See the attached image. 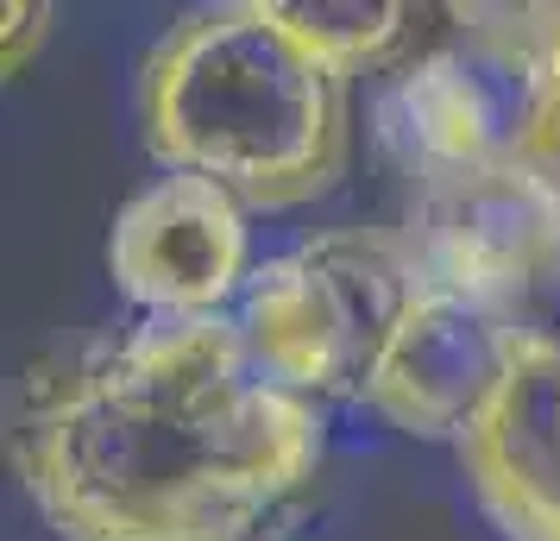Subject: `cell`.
Here are the masks:
<instances>
[{
  "instance_id": "8992f818",
  "label": "cell",
  "mask_w": 560,
  "mask_h": 541,
  "mask_svg": "<svg viewBox=\"0 0 560 541\" xmlns=\"http://www.w3.org/2000/svg\"><path fill=\"white\" fill-rule=\"evenodd\" d=\"M516 365H523V346L479 296L429 284V296L409 309L404 334L390 340L365 403L416 440L466 447L485 428V415L504 403Z\"/></svg>"
},
{
  "instance_id": "3957f363",
  "label": "cell",
  "mask_w": 560,
  "mask_h": 541,
  "mask_svg": "<svg viewBox=\"0 0 560 541\" xmlns=\"http://www.w3.org/2000/svg\"><path fill=\"white\" fill-rule=\"evenodd\" d=\"M560 51V7H454L441 45L404 63L372 107L384 157L409 183L529 157Z\"/></svg>"
},
{
  "instance_id": "5b68a950",
  "label": "cell",
  "mask_w": 560,
  "mask_h": 541,
  "mask_svg": "<svg viewBox=\"0 0 560 541\" xmlns=\"http://www.w3.org/2000/svg\"><path fill=\"white\" fill-rule=\"evenodd\" d=\"M107 271L145 315L164 321L228 315V303H240L253 284L246 208L221 183L164 170L120 208L107 239Z\"/></svg>"
},
{
  "instance_id": "52a82bcc",
  "label": "cell",
  "mask_w": 560,
  "mask_h": 541,
  "mask_svg": "<svg viewBox=\"0 0 560 541\" xmlns=\"http://www.w3.org/2000/svg\"><path fill=\"white\" fill-rule=\"evenodd\" d=\"M397 233L429 284L491 296L560 233V189L529 157L454 170V177L416 183Z\"/></svg>"
},
{
  "instance_id": "7c38bea8",
  "label": "cell",
  "mask_w": 560,
  "mask_h": 541,
  "mask_svg": "<svg viewBox=\"0 0 560 541\" xmlns=\"http://www.w3.org/2000/svg\"><path fill=\"white\" fill-rule=\"evenodd\" d=\"M529 164L560 189V51H555V82H548V114H541V132L529 145Z\"/></svg>"
},
{
  "instance_id": "9c48e42d",
  "label": "cell",
  "mask_w": 560,
  "mask_h": 541,
  "mask_svg": "<svg viewBox=\"0 0 560 541\" xmlns=\"http://www.w3.org/2000/svg\"><path fill=\"white\" fill-rule=\"evenodd\" d=\"M278 20L308 51L334 63L340 77H359V70H378L397 57V45L409 38V13L404 0H271Z\"/></svg>"
},
{
  "instance_id": "7a4b0ae2",
  "label": "cell",
  "mask_w": 560,
  "mask_h": 541,
  "mask_svg": "<svg viewBox=\"0 0 560 541\" xmlns=\"http://www.w3.org/2000/svg\"><path fill=\"white\" fill-rule=\"evenodd\" d=\"M353 77L308 51L271 0L202 7L158 38L139 77L145 152L221 183L246 208H303L347 177Z\"/></svg>"
},
{
  "instance_id": "30bf717a",
  "label": "cell",
  "mask_w": 560,
  "mask_h": 541,
  "mask_svg": "<svg viewBox=\"0 0 560 541\" xmlns=\"http://www.w3.org/2000/svg\"><path fill=\"white\" fill-rule=\"evenodd\" d=\"M479 303L504 321V334L516 340L523 353L560 360V233L516 271V278H504V284L491 290V296H479Z\"/></svg>"
},
{
  "instance_id": "ba28073f",
  "label": "cell",
  "mask_w": 560,
  "mask_h": 541,
  "mask_svg": "<svg viewBox=\"0 0 560 541\" xmlns=\"http://www.w3.org/2000/svg\"><path fill=\"white\" fill-rule=\"evenodd\" d=\"M459 466L510 541H560V360L523 353L504 403L459 447Z\"/></svg>"
},
{
  "instance_id": "8fae6325",
  "label": "cell",
  "mask_w": 560,
  "mask_h": 541,
  "mask_svg": "<svg viewBox=\"0 0 560 541\" xmlns=\"http://www.w3.org/2000/svg\"><path fill=\"white\" fill-rule=\"evenodd\" d=\"M51 0H20V7H13V0H7V13H0V63H7V77H20V70H26L32 63V51H38V45H45V38H51Z\"/></svg>"
},
{
  "instance_id": "277c9868",
  "label": "cell",
  "mask_w": 560,
  "mask_h": 541,
  "mask_svg": "<svg viewBox=\"0 0 560 541\" xmlns=\"http://www.w3.org/2000/svg\"><path fill=\"white\" fill-rule=\"evenodd\" d=\"M422 296H429V278L404 246V233L334 227L265 258L233 321L253 360L296 397L365 403L390 340L404 334Z\"/></svg>"
},
{
  "instance_id": "6da1fadb",
  "label": "cell",
  "mask_w": 560,
  "mask_h": 541,
  "mask_svg": "<svg viewBox=\"0 0 560 541\" xmlns=\"http://www.w3.org/2000/svg\"><path fill=\"white\" fill-rule=\"evenodd\" d=\"M322 410L233 315L102 334L20 390L13 460L63 541H290L322 485Z\"/></svg>"
}]
</instances>
